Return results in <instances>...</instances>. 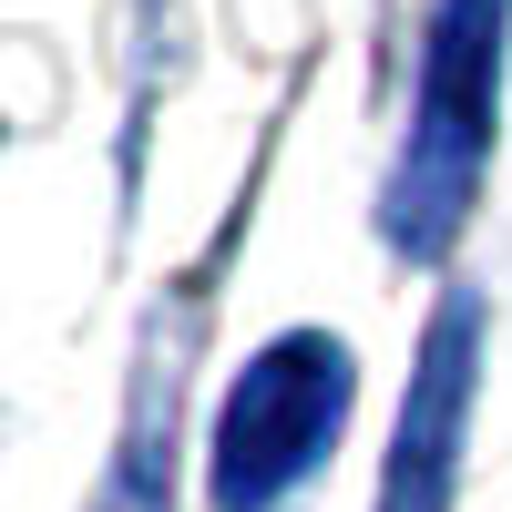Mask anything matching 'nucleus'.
I'll list each match as a JSON object with an SVG mask.
<instances>
[{"label": "nucleus", "instance_id": "f257e3e1", "mask_svg": "<svg viewBox=\"0 0 512 512\" xmlns=\"http://www.w3.org/2000/svg\"><path fill=\"white\" fill-rule=\"evenodd\" d=\"M502 31L512 0H441L431 41H420V113L390 175V236L400 246H451L461 205H472L482 164H492V103H502Z\"/></svg>", "mask_w": 512, "mask_h": 512}, {"label": "nucleus", "instance_id": "f03ea898", "mask_svg": "<svg viewBox=\"0 0 512 512\" xmlns=\"http://www.w3.org/2000/svg\"><path fill=\"white\" fill-rule=\"evenodd\" d=\"M349 420V349L318 328L256 349V369L226 390L216 420V512H277L297 482L318 472V451Z\"/></svg>", "mask_w": 512, "mask_h": 512}, {"label": "nucleus", "instance_id": "7ed1b4c3", "mask_svg": "<svg viewBox=\"0 0 512 512\" xmlns=\"http://www.w3.org/2000/svg\"><path fill=\"white\" fill-rule=\"evenodd\" d=\"M461 410H472V308H441V338L420 349L410 410H400V441H390V482H379V512H441V502H451Z\"/></svg>", "mask_w": 512, "mask_h": 512}]
</instances>
